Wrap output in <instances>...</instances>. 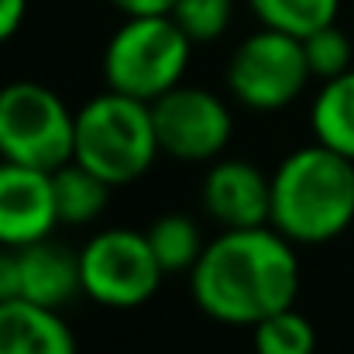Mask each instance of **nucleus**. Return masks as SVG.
I'll return each mask as SVG.
<instances>
[{
	"mask_svg": "<svg viewBox=\"0 0 354 354\" xmlns=\"http://www.w3.org/2000/svg\"><path fill=\"white\" fill-rule=\"evenodd\" d=\"M310 127L320 145L354 158V66L334 80H324L310 107Z\"/></svg>",
	"mask_w": 354,
	"mask_h": 354,
	"instance_id": "obj_13",
	"label": "nucleus"
},
{
	"mask_svg": "<svg viewBox=\"0 0 354 354\" xmlns=\"http://www.w3.org/2000/svg\"><path fill=\"white\" fill-rule=\"evenodd\" d=\"M21 299V258L17 248L0 244V303Z\"/></svg>",
	"mask_w": 354,
	"mask_h": 354,
	"instance_id": "obj_20",
	"label": "nucleus"
},
{
	"mask_svg": "<svg viewBox=\"0 0 354 354\" xmlns=\"http://www.w3.org/2000/svg\"><path fill=\"white\" fill-rule=\"evenodd\" d=\"M80 275L83 296L111 310H134L148 303L165 279L148 234L131 227H107L90 237L80 251Z\"/></svg>",
	"mask_w": 354,
	"mask_h": 354,
	"instance_id": "obj_7",
	"label": "nucleus"
},
{
	"mask_svg": "<svg viewBox=\"0 0 354 354\" xmlns=\"http://www.w3.org/2000/svg\"><path fill=\"white\" fill-rule=\"evenodd\" d=\"M17 258H21V299L62 310L83 292L80 254L55 244L52 237L17 248Z\"/></svg>",
	"mask_w": 354,
	"mask_h": 354,
	"instance_id": "obj_11",
	"label": "nucleus"
},
{
	"mask_svg": "<svg viewBox=\"0 0 354 354\" xmlns=\"http://www.w3.org/2000/svg\"><path fill=\"white\" fill-rule=\"evenodd\" d=\"M254 354H317V330L296 310L286 306L251 327Z\"/></svg>",
	"mask_w": 354,
	"mask_h": 354,
	"instance_id": "obj_17",
	"label": "nucleus"
},
{
	"mask_svg": "<svg viewBox=\"0 0 354 354\" xmlns=\"http://www.w3.org/2000/svg\"><path fill=\"white\" fill-rule=\"evenodd\" d=\"M59 224L52 172L0 158V244L28 248L52 237Z\"/></svg>",
	"mask_w": 354,
	"mask_h": 354,
	"instance_id": "obj_9",
	"label": "nucleus"
},
{
	"mask_svg": "<svg viewBox=\"0 0 354 354\" xmlns=\"http://www.w3.org/2000/svg\"><path fill=\"white\" fill-rule=\"evenodd\" d=\"M303 48H306L310 73H313V80H320V83H324V80H334V76H341V73L351 69V59H354L351 38L337 28V21L327 24V28H320V31H313V35H306V38H303Z\"/></svg>",
	"mask_w": 354,
	"mask_h": 354,
	"instance_id": "obj_19",
	"label": "nucleus"
},
{
	"mask_svg": "<svg viewBox=\"0 0 354 354\" xmlns=\"http://www.w3.org/2000/svg\"><path fill=\"white\" fill-rule=\"evenodd\" d=\"M124 17H151V14H172L176 0H107Z\"/></svg>",
	"mask_w": 354,
	"mask_h": 354,
	"instance_id": "obj_21",
	"label": "nucleus"
},
{
	"mask_svg": "<svg viewBox=\"0 0 354 354\" xmlns=\"http://www.w3.org/2000/svg\"><path fill=\"white\" fill-rule=\"evenodd\" d=\"M176 24L189 35L193 45L217 41L234 21V0H176Z\"/></svg>",
	"mask_w": 354,
	"mask_h": 354,
	"instance_id": "obj_18",
	"label": "nucleus"
},
{
	"mask_svg": "<svg viewBox=\"0 0 354 354\" xmlns=\"http://www.w3.org/2000/svg\"><path fill=\"white\" fill-rule=\"evenodd\" d=\"M24 14H28V0H0V45L21 31Z\"/></svg>",
	"mask_w": 354,
	"mask_h": 354,
	"instance_id": "obj_22",
	"label": "nucleus"
},
{
	"mask_svg": "<svg viewBox=\"0 0 354 354\" xmlns=\"http://www.w3.org/2000/svg\"><path fill=\"white\" fill-rule=\"evenodd\" d=\"M0 354H80L59 310L10 299L0 303Z\"/></svg>",
	"mask_w": 354,
	"mask_h": 354,
	"instance_id": "obj_12",
	"label": "nucleus"
},
{
	"mask_svg": "<svg viewBox=\"0 0 354 354\" xmlns=\"http://www.w3.org/2000/svg\"><path fill=\"white\" fill-rule=\"evenodd\" d=\"M52 186H55V210H59V221L69 224V227H83V224H93L107 203H111V183L100 179L93 169L80 165L76 158L59 165L52 172Z\"/></svg>",
	"mask_w": 354,
	"mask_h": 354,
	"instance_id": "obj_14",
	"label": "nucleus"
},
{
	"mask_svg": "<svg viewBox=\"0 0 354 354\" xmlns=\"http://www.w3.org/2000/svg\"><path fill=\"white\" fill-rule=\"evenodd\" d=\"M203 210L224 231L272 224V176L244 158H217L203 179Z\"/></svg>",
	"mask_w": 354,
	"mask_h": 354,
	"instance_id": "obj_10",
	"label": "nucleus"
},
{
	"mask_svg": "<svg viewBox=\"0 0 354 354\" xmlns=\"http://www.w3.org/2000/svg\"><path fill=\"white\" fill-rule=\"evenodd\" d=\"M313 80L303 38L275 31V28H258L234 48L227 62V90L241 107L258 111V114H275L286 111L289 104L299 100L306 83Z\"/></svg>",
	"mask_w": 354,
	"mask_h": 354,
	"instance_id": "obj_6",
	"label": "nucleus"
},
{
	"mask_svg": "<svg viewBox=\"0 0 354 354\" xmlns=\"http://www.w3.org/2000/svg\"><path fill=\"white\" fill-rule=\"evenodd\" d=\"M158 145L176 162H217L231 145L234 118L224 97L203 86H176L151 100Z\"/></svg>",
	"mask_w": 354,
	"mask_h": 354,
	"instance_id": "obj_8",
	"label": "nucleus"
},
{
	"mask_svg": "<svg viewBox=\"0 0 354 354\" xmlns=\"http://www.w3.org/2000/svg\"><path fill=\"white\" fill-rule=\"evenodd\" d=\"M354 224V158L313 141L272 172V227L292 244H327Z\"/></svg>",
	"mask_w": 354,
	"mask_h": 354,
	"instance_id": "obj_2",
	"label": "nucleus"
},
{
	"mask_svg": "<svg viewBox=\"0 0 354 354\" xmlns=\"http://www.w3.org/2000/svg\"><path fill=\"white\" fill-rule=\"evenodd\" d=\"M162 155L151 104L104 90L76 111V145L73 158L93 169L111 186H127L141 179Z\"/></svg>",
	"mask_w": 354,
	"mask_h": 354,
	"instance_id": "obj_3",
	"label": "nucleus"
},
{
	"mask_svg": "<svg viewBox=\"0 0 354 354\" xmlns=\"http://www.w3.org/2000/svg\"><path fill=\"white\" fill-rule=\"evenodd\" d=\"M196 306L227 327H254L258 320L296 303L299 261L296 244L272 224L224 231L207 241L189 272Z\"/></svg>",
	"mask_w": 354,
	"mask_h": 354,
	"instance_id": "obj_1",
	"label": "nucleus"
},
{
	"mask_svg": "<svg viewBox=\"0 0 354 354\" xmlns=\"http://www.w3.org/2000/svg\"><path fill=\"white\" fill-rule=\"evenodd\" d=\"M76 114L45 83L14 80L0 86V158L48 169L73 162Z\"/></svg>",
	"mask_w": 354,
	"mask_h": 354,
	"instance_id": "obj_5",
	"label": "nucleus"
},
{
	"mask_svg": "<svg viewBox=\"0 0 354 354\" xmlns=\"http://www.w3.org/2000/svg\"><path fill=\"white\" fill-rule=\"evenodd\" d=\"M193 41L172 14L124 17L104 48V83L138 100H158L176 90L189 69Z\"/></svg>",
	"mask_w": 354,
	"mask_h": 354,
	"instance_id": "obj_4",
	"label": "nucleus"
},
{
	"mask_svg": "<svg viewBox=\"0 0 354 354\" xmlns=\"http://www.w3.org/2000/svg\"><path fill=\"white\" fill-rule=\"evenodd\" d=\"M248 7L265 28H275L296 38H306L334 24L341 14V0H248Z\"/></svg>",
	"mask_w": 354,
	"mask_h": 354,
	"instance_id": "obj_16",
	"label": "nucleus"
},
{
	"mask_svg": "<svg viewBox=\"0 0 354 354\" xmlns=\"http://www.w3.org/2000/svg\"><path fill=\"white\" fill-rule=\"evenodd\" d=\"M145 234H148V244H151V251H155V258H158L165 275L169 272H186L189 275L193 265L200 261L203 248H207L196 221L186 217V214H165Z\"/></svg>",
	"mask_w": 354,
	"mask_h": 354,
	"instance_id": "obj_15",
	"label": "nucleus"
}]
</instances>
